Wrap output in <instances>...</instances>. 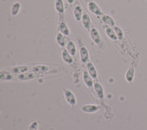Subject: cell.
Instances as JSON below:
<instances>
[{
  "label": "cell",
  "instance_id": "6da1fadb",
  "mask_svg": "<svg viewBox=\"0 0 147 130\" xmlns=\"http://www.w3.org/2000/svg\"><path fill=\"white\" fill-rule=\"evenodd\" d=\"M64 96L65 98L67 100V101H68V103L72 105H74L76 103V99H75V97L74 95V94L68 90H66L64 91Z\"/></svg>",
  "mask_w": 147,
  "mask_h": 130
},
{
  "label": "cell",
  "instance_id": "7a4b0ae2",
  "mask_svg": "<svg viewBox=\"0 0 147 130\" xmlns=\"http://www.w3.org/2000/svg\"><path fill=\"white\" fill-rule=\"evenodd\" d=\"M91 36L94 42L98 46L101 44V39L96 29L92 28L91 30Z\"/></svg>",
  "mask_w": 147,
  "mask_h": 130
},
{
  "label": "cell",
  "instance_id": "3957f363",
  "mask_svg": "<svg viewBox=\"0 0 147 130\" xmlns=\"http://www.w3.org/2000/svg\"><path fill=\"white\" fill-rule=\"evenodd\" d=\"M88 7V9L90 10V11H91L94 14L98 15H100L102 14L101 10L99 9V8L98 7V6L96 5V4L95 3H94L93 2H91L90 3H89Z\"/></svg>",
  "mask_w": 147,
  "mask_h": 130
},
{
  "label": "cell",
  "instance_id": "277c9868",
  "mask_svg": "<svg viewBox=\"0 0 147 130\" xmlns=\"http://www.w3.org/2000/svg\"><path fill=\"white\" fill-rule=\"evenodd\" d=\"M94 87L95 89V91L98 95V96L100 99H103L104 96V92H103V90L102 88V86L100 85V83L96 82L95 83L94 85Z\"/></svg>",
  "mask_w": 147,
  "mask_h": 130
},
{
  "label": "cell",
  "instance_id": "5b68a950",
  "mask_svg": "<svg viewBox=\"0 0 147 130\" xmlns=\"http://www.w3.org/2000/svg\"><path fill=\"white\" fill-rule=\"evenodd\" d=\"M80 55L82 61L85 63L88 59V50L85 47H82L80 49Z\"/></svg>",
  "mask_w": 147,
  "mask_h": 130
},
{
  "label": "cell",
  "instance_id": "8992f818",
  "mask_svg": "<svg viewBox=\"0 0 147 130\" xmlns=\"http://www.w3.org/2000/svg\"><path fill=\"white\" fill-rule=\"evenodd\" d=\"M48 70H49V68L47 66L44 65H38V66H34L32 69L33 72L37 74H41V73L45 72L48 71Z\"/></svg>",
  "mask_w": 147,
  "mask_h": 130
},
{
  "label": "cell",
  "instance_id": "52a82bcc",
  "mask_svg": "<svg viewBox=\"0 0 147 130\" xmlns=\"http://www.w3.org/2000/svg\"><path fill=\"white\" fill-rule=\"evenodd\" d=\"M98 109V106L95 105H91V104L84 105L82 108V110L83 111H84V112H88V113L94 112L96 111Z\"/></svg>",
  "mask_w": 147,
  "mask_h": 130
},
{
  "label": "cell",
  "instance_id": "ba28073f",
  "mask_svg": "<svg viewBox=\"0 0 147 130\" xmlns=\"http://www.w3.org/2000/svg\"><path fill=\"white\" fill-rule=\"evenodd\" d=\"M62 58L63 60L68 64H70L73 62V59L71 56V55L65 49H64L62 52Z\"/></svg>",
  "mask_w": 147,
  "mask_h": 130
},
{
  "label": "cell",
  "instance_id": "9c48e42d",
  "mask_svg": "<svg viewBox=\"0 0 147 130\" xmlns=\"http://www.w3.org/2000/svg\"><path fill=\"white\" fill-rule=\"evenodd\" d=\"M87 67L88 71V73L90 75V76L94 78L95 79L97 77V72L96 71V69L94 66V64L92 63H88L87 64Z\"/></svg>",
  "mask_w": 147,
  "mask_h": 130
},
{
  "label": "cell",
  "instance_id": "30bf717a",
  "mask_svg": "<svg viewBox=\"0 0 147 130\" xmlns=\"http://www.w3.org/2000/svg\"><path fill=\"white\" fill-rule=\"evenodd\" d=\"M83 80L87 87H91L92 86L93 83L91 79V76L87 71H84L83 72Z\"/></svg>",
  "mask_w": 147,
  "mask_h": 130
},
{
  "label": "cell",
  "instance_id": "8fae6325",
  "mask_svg": "<svg viewBox=\"0 0 147 130\" xmlns=\"http://www.w3.org/2000/svg\"><path fill=\"white\" fill-rule=\"evenodd\" d=\"M82 20L84 27L86 29H89L91 25V20L88 15L86 13H84L82 15Z\"/></svg>",
  "mask_w": 147,
  "mask_h": 130
},
{
  "label": "cell",
  "instance_id": "7c38bea8",
  "mask_svg": "<svg viewBox=\"0 0 147 130\" xmlns=\"http://www.w3.org/2000/svg\"><path fill=\"white\" fill-rule=\"evenodd\" d=\"M74 14L75 19L79 21L82 18V10L79 6H76L74 10Z\"/></svg>",
  "mask_w": 147,
  "mask_h": 130
},
{
  "label": "cell",
  "instance_id": "4fadbf2b",
  "mask_svg": "<svg viewBox=\"0 0 147 130\" xmlns=\"http://www.w3.org/2000/svg\"><path fill=\"white\" fill-rule=\"evenodd\" d=\"M28 67L27 66H18L11 68V72L14 74H22L27 71Z\"/></svg>",
  "mask_w": 147,
  "mask_h": 130
},
{
  "label": "cell",
  "instance_id": "5bb4252c",
  "mask_svg": "<svg viewBox=\"0 0 147 130\" xmlns=\"http://www.w3.org/2000/svg\"><path fill=\"white\" fill-rule=\"evenodd\" d=\"M35 75L33 72H26L21 74L18 76V78L20 80H28L34 78Z\"/></svg>",
  "mask_w": 147,
  "mask_h": 130
},
{
  "label": "cell",
  "instance_id": "9a60e30c",
  "mask_svg": "<svg viewBox=\"0 0 147 130\" xmlns=\"http://www.w3.org/2000/svg\"><path fill=\"white\" fill-rule=\"evenodd\" d=\"M59 30H60L61 33H62L63 35H65L66 36L69 35V30H68L67 26L65 23V22H60V23H59Z\"/></svg>",
  "mask_w": 147,
  "mask_h": 130
},
{
  "label": "cell",
  "instance_id": "2e32d148",
  "mask_svg": "<svg viewBox=\"0 0 147 130\" xmlns=\"http://www.w3.org/2000/svg\"><path fill=\"white\" fill-rule=\"evenodd\" d=\"M68 51L71 55H75L76 52V48L73 42L69 41L67 44Z\"/></svg>",
  "mask_w": 147,
  "mask_h": 130
},
{
  "label": "cell",
  "instance_id": "e0dca14e",
  "mask_svg": "<svg viewBox=\"0 0 147 130\" xmlns=\"http://www.w3.org/2000/svg\"><path fill=\"white\" fill-rule=\"evenodd\" d=\"M106 33L107 35V36L111 38L113 40H117V36L115 32V31L110 27H107L106 29Z\"/></svg>",
  "mask_w": 147,
  "mask_h": 130
},
{
  "label": "cell",
  "instance_id": "ac0fdd59",
  "mask_svg": "<svg viewBox=\"0 0 147 130\" xmlns=\"http://www.w3.org/2000/svg\"><path fill=\"white\" fill-rule=\"evenodd\" d=\"M55 7L57 11L59 13H64V5L62 0H56L55 3Z\"/></svg>",
  "mask_w": 147,
  "mask_h": 130
},
{
  "label": "cell",
  "instance_id": "d6986e66",
  "mask_svg": "<svg viewBox=\"0 0 147 130\" xmlns=\"http://www.w3.org/2000/svg\"><path fill=\"white\" fill-rule=\"evenodd\" d=\"M102 19L103 22H105V23H106L111 26H114V25H115V22L113 21V19L110 16H109L107 15H103L102 18Z\"/></svg>",
  "mask_w": 147,
  "mask_h": 130
},
{
  "label": "cell",
  "instance_id": "ffe728a7",
  "mask_svg": "<svg viewBox=\"0 0 147 130\" xmlns=\"http://www.w3.org/2000/svg\"><path fill=\"white\" fill-rule=\"evenodd\" d=\"M56 41L57 43L61 47H64L65 46V41L63 36V34L61 32L57 34L56 36Z\"/></svg>",
  "mask_w": 147,
  "mask_h": 130
},
{
  "label": "cell",
  "instance_id": "44dd1931",
  "mask_svg": "<svg viewBox=\"0 0 147 130\" xmlns=\"http://www.w3.org/2000/svg\"><path fill=\"white\" fill-rule=\"evenodd\" d=\"M114 31L117 36V38L119 39H122L123 38V32L121 30V29L118 26H114Z\"/></svg>",
  "mask_w": 147,
  "mask_h": 130
},
{
  "label": "cell",
  "instance_id": "7402d4cb",
  "mask_svg": "<svg viewBox=\"0 0 147 130\" xmlns=\"http://www.w3.org/2000/svg\"><path fill=\"white\" fill-rule=\"evenodd\" d=\"M134 69L133 68H130L127 72H126V78L127 79V81L130 82L132 80L133 78V75H134Z\"/></svg>",
  "mask_w": 147,
  "mask_h": 130
},
{
  "label": "cell",
  "instance_id": "603a6c76",
  "mask_svg": "<svg viewBox=\"0 0 147 130\" xmlns=\"http://www.w3.org/2000/svg\"><path fill=\"white\" fill-rule=\"evenodd\" d=\"M20 5L19 3H15L13 6L12 7V9H11V14L13 15H16L18 14V11H19V10H20Z\"/></svg>",
  "mask_w": 147,
  "mask_h": 130
},
{
  "label": "cell",
  "instance_id": "cb8c5ba5",
  "mask_svg": "<svg viewBox=\"0 0 147 130\" xmlns=\"http://www.w3.org/2000/svg\"><path fill=\"white\" fill-rule=\"evenodd\" d=\"M12 76L9 72H1L0 75L1 79H5V80H10L12 79Z\"/></svg>",
  "mask_w": 147,
  "mask_h": 130
},
{
  "label": "cell",
  "instance_id": "d4e9b609",
  "mask_svg": "<svg viewBox=\"0 0 147 130\" xmlns=\"http://www.w3.org/2000/svg\"><path fill=\"white\" fill-rule=\"evenodd\" d=\"M37 122L35 121L31 124L29 130H37Z\"/></svg>",
  "mask_w": 147,
  "mask_h": 130
},
{
  "label": "cell",
  "instance_id": "484cf974",
  "mask_svg": "<svg viewBox=\"0 0 147 130\" xmlns=\"http://www.w3.org/2000/svg\"><path fill=\"white\" fill-rule=\"evenodd\" d=\"M67 1L69 3H72L73 2H74V0H67Z\"/></svg>",
  "mask_w": 147,
  "mask_h": 130
}]
</instances>
